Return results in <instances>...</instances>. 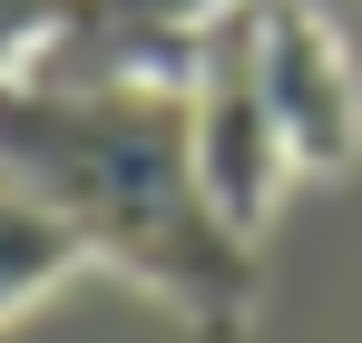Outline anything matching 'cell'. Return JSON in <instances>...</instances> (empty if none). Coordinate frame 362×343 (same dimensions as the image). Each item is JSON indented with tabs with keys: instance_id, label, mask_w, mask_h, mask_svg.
Segmentation results:
<instances>
[{
	"instance_id": "cell-1",
	"label": "cell",
	"mask_w": 362,
	"mask_h": 343,
	"mask_svg": "<svg viewBox=\"0 0 362 343\" xmlns=\"http://www.w3.org/2000/svg\"><path fill=\"white\" fill-rule=\"evenodd\" d=\"M0 176L30 186L98 265L167 294L186 334L255 324V235L216 216L196 176L186 79H0Z\"/></svg>"
},
{
	"instance_id": "cell-2",
	"label": "cell",
	"mask_w": 362,
	"mask_h": 343,
	"mask_svg": "<svg viewBox=\"0 0 362 343\" xmlns=\"http://www.w3.org/2000/svg\"><path fill=\"white\" fill-rule=\"evenodd\" d=\"M255 20H264V0H235L226 20H206L196 69H186L196 176H206L216 216H226L235 235H264V216L284 206V176H294V147H284V128H274V99H264V50H255Z\"/></svg>"
},
{
	"instance_id": "cell-3",
	"label": "cell",
	"mask_w": 362,
	"mask_h": 343,
	"mask_svg": "<svg viewBox=\"0 0 362 343\" xmlns=\"http://www.w3.org/2000/svg\"><path fill=\"white\" fill-rule=\"evenodd\" d=\"M255 50H264V99H274L294 167H313V176L353 167L362 157V79L333 40V20H313V0H264Z\"/></svg>"
},
{
	"instance_id": "cell-4",
	"label": "cell",
	"mask_w": 362,
	"mask_h": 343,
	"mask_svg": "<svg viewBox=\"0 0 362 343\" xmlns=\"http://www.w3.org/2000/svg\"><path fill=\"white\" fill-rule=\"evenodd\" d=\"M226 10L235 0H69L30 50V79H186L206 20Z\"/></svg>"
},
{
	"instance_id": "cell-5",
	"label": "cell",
	"mask_w": 362,
	"mask_h": 343,
	"mask_svg": "<svg viewBox=\"0 0 362 343\" xmlns=\"http://www.w3.org/2000/svg\"><path fill=\"white\" fill-rule=\"evenodd\" d=\"M78 255H88V245H78L30 186L0 176V314H20V304H40L59 275H78Z\"/></svg>"
},
{
	"instance_id": "cell-6",
	"label": "cell",
	"mask_w": 362,
	"mask_h": 343,
	"mask_svg": "<svg viewBox=\"0 0 362 343\" xmlns=\"http://www.w3.org/2000/svg\"><path fill=\"white\" fill-rule=\"evenodd\" d=\"M59 10H69V0H0V79L30 69V50L59 30Z\"/></svg>"
}]
</instances>
